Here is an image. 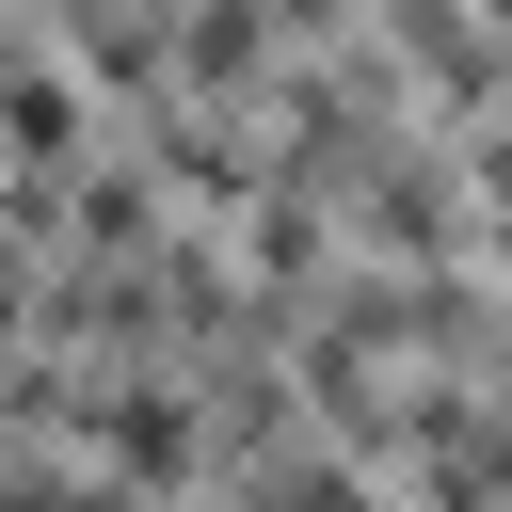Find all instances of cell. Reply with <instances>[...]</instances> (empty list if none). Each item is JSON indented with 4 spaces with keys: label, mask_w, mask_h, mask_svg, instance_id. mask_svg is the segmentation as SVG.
I'll use <instances>...</instances> for the list:
<instances>
[{
    "label": "cell",
    "mask_w": 512,
    "mask_h": 512,
    "mask_svg": "<svg viewBox=\"0 0 512 512\" xmlns=\"http://www.w3.org/2000/svg\"><path fill=\"white\" fill-rule=\"evenodd\" d=\"M80 432H96V448H112L128 480H176V464H192V400H176V384H128V400H80Z\"/></svg>",
    "instance_id": "6da1fadb"
},
{
    "label": "cell",
    "mask_w": 512,
    "mask_h": 512,
    "mask_svg": "<svg viewBox=\"0 0 512 512\" xmlns=\"http://www.w3.org/2000/svg\"><path fill=\"white\" fill-rule=\"evenodd\" d=\"M0 144H16V160H64V144H80V96H64L48 64H16V80H0Z\"/></svg>",
    "instance_id": "7a4b0ae2"
},
{
    "label": "cell",
    "mask_w": 512,
    "mask_h": 512,
    "mask_svg": "<svg viewBox=\"0 0 512 512\" xmlns=\"http://www.w3.org/2000/svg\"><path fill=\"white\" fill-rule=\"evenodd\" d=\"M400 32H416V64H432L448 96H480V80H496V64H480V32H464L448 0H400Z\"/></svg>",
    "instance_id": "3957f363"
},
{
    "label": "cell",
    "mask_w": 512,
    "mask_h": 512,
    "mask_svg": "<svg viewBox=\"0 0 512 512\" xmlns=\"http://www.w3.org/2000/svg\"><path fill=\"white\" fill-rule=\"evenodd\" d=\"M192 80H256V0H192Z\"/></svg>",
    "instance_id": "277c9868"
},
{
    "label": "cell",
    "mask_w": 512,
    "mask_h": 512,
    "mask_svg": "<svg viewBox=\"0 0 512 512\" xmlns=\"http://www.w3.org/2000/svg\"><path fill=\"white\" fill-rule=\"evenodd\" d=\"M288 16H336V0H288Z\"/></svg>",
    "instance_id": "5b68a950"
}]
</instances>
